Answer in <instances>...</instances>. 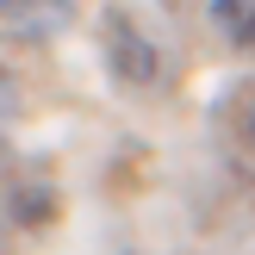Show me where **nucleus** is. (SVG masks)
Returning <instances> with one entry per match:
<instances>
[{
	"label": "nucleus",
	"instance_id": "obj_1",
	"mask_svg": "<svg viewBox=\"0 0 255 255\" xmlns=\"http://www.w3.org/2000/svg\"><path fill=\"white\" fill-rule=\"evenodd\" d=\"M212 19L237 50H255V0H212Z\"/></svg>",
	"mask_w": 255,
	"mask_h": 255
},
{
	"label": "nucleus",
	"instance_id": "obj_2",
	"mask_svg": "<svg viewBox=\"0 0 255 255\" xmlns=\"http://www.w3.org/2000/svg\"><path fill=\"white\" fill-rule=\"evenodd\" d=\"M0 6H12V0H0Z\"/></svg>",
	"mask_w": 255,
	"mask_h": 255
}]
</instances>
